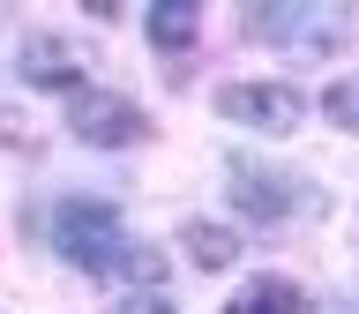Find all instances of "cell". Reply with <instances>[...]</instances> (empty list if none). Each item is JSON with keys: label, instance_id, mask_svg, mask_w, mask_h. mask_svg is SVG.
Instances as JSON below:
<instances>
[{"label": "cell", "instance_id": "1", "mask_svg": "<svg viewBox=\"0 0 359 314\" xmlns=\"http://www.w3.org/2000/svg\"><path fill=\"white\" fill-rule=\"evenodd\" d=\"M53 247H60L75 269H97V277H112V269H135L142 285L157 277V254H135L128 247V217L112 210V202L97 195H75L53 210Z\"/></svg>", "mask_w": 359, "mask_h": 314}, {"label": "cell", "instance_id": "2", "mask_svg": "<svg viewBox=\"0 0 359 314\" xmlns=\"http://www.w3.org/2000/svg\"><path fill=\"white\" fill-rule=\"evenodd\" d=\"M255 30L292 45V53H330L352 30V8H337V0H277V8H255Z\"/></svg>", "mask_w": 359, "mask_h": 314}, {"label": "cell", "instance_id": "3", "mask_svg": "<svg viewBox=\"0 0 359 314\" xmlns=\"http://www.w3.org/2000/svg\"><path fill=\"white\" fill-rule=\"evenodd\" d=\"M232 202H240V217H299V210H322V195H314L299 172H277V165H232Z\"/></svg>", "mask_w": 359, "mask_h": 314}, {"label": "cell", "instance_id": "4", "mask_svg": "<svg viewBox=\"0 0 359 314\" xmlns=\"http://www.w3.org/2000/svg\"><path fill=\"white\" fill-rule=\"evenodd\" d=\"M217 112L232 120V128H255V135H292L299 112H307V97H299L292 83H224Z\"/></svg>", "mask_w": 359, "mask_h": 314}, {"label": "cell", "instance_id": "5", "mask_svg": "<svg viewBox=\"0 0 359 314\" xmlns=\"http://www.w3.org/2000/svg\"><path fill=\"white\" fill-rule=\"evenodd\" d=\"M67 128L83 135V142H97V150H120V142H142V112L120 97V90H90L75 83V97H67Z\"/></svg>", "mask_w": 359, "mask_h": 314}, {"label": "cell", "instance_id": "6", "mask_svg": "<svg viewBox=\"0 0 359 314\" xmlns=\"http://www.w3.org/2000/svg\"><path fill=\"white\" fill-rule=\"evenodd\" d=\"M224 314H314V299L292 277H255V285H240V299Z\"/></svg>", "mask_w": 359, "mask_h": 314}, {"label": "cell", "instance_id": "7", "mask_svg": "<svg viewBox=\"0 0 359 314\" xmlns=\"http://www.w3.org/2000/svg\"><path fill=\"white\" fill-rule=\"evenodd\" d=\"M22 75L30 83H45V90H75V53H67L60 38H22Z\"/></svg>", "mask_w": 359, "mask_h": 314}, {"label": "cell", "instance_id": "8", "mask_svg": "<svg viewBox=\"0 0 359 314\" xmlns=\"http://www.w3.org/2000/svg\"><path fill=\"white\" fill-rule=\"evenodd\" d=\"M187 38H195V8H187V0H157L150 8V45L157 53H180Z\"/></svg>", "mask_w": 359, "mask_h": 314}, {"label": "cell", "instance_id": "9", "mask_svg": "<svg viewBox=\"0 0 359 314\" xmlns=\"http://www.w3.org/2000/svg\"><path fill=\"white\" fill-rule=\"evenodd\" d=\"M187 254H195L202 269H224L232 254H240V240H232L224 224H187Z\"/></svg>", "mask_w": 359, "mask_h": 314}, {"label": "cell", "instance_id": "10", "mask_svg": "<svg viewBox=\"0 0 359 314\" xmlns=\"http://www.w3.org/2000/svg\"><path fill=\"white\" fill-rule=\"evenodd\" d=\"M322 105H330V120H337L344 135H359V83H337L330 97H322Z\"/></svg>", "mask_w": 359, "mask_h": 314}, {"label": "cell", "instance_id": "11", "mask_svg": "<svg viewBox=\"0 0 359 314\" xmlns=\"http://www.w3.org/2000/svg\"><path fill=\"white\" fill-rule=\"evenodd\" d=\"M105 314H172V299L165 292H120V307H105Z\"/></svg>", "mask_w": 359, "mask_h": 314}]
</instances>
